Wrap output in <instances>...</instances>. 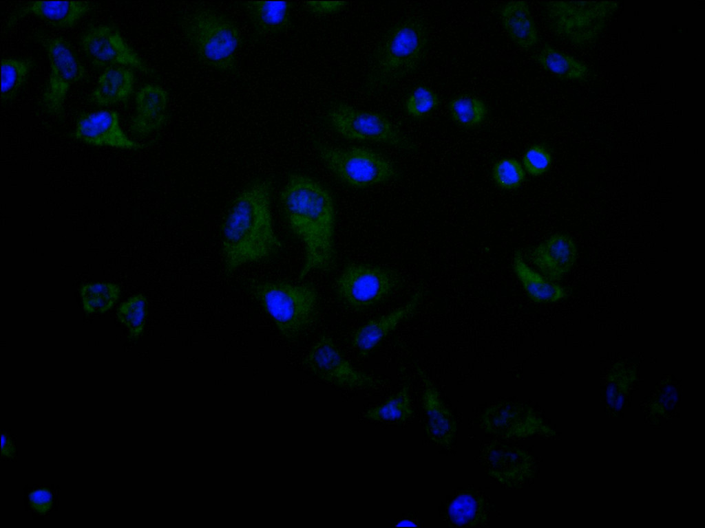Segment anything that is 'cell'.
<instances>
[{"mask_svg": "<svg viewBox=\"0 0 705 528\" xmlns=\"http://www.w3.org/2000/svg\"><path fill=\"white\" fill-rule=\"evenodd\" d=\"M428 45L425 23L409 18L385 32L374 50L364 82L368 94L381 92L414 72L422 62Z\"/></svg>", "mask_w": 705, "mask_h": 528, "instance_id": "3", "label": "cell"}, {"mask_svg": "<svg viewBox=\"0 0 705 528\" xmlns=\"http://www.w3.org/2000/svg\"><path fill=\"white\" fill-rule=\"evenodd\" d=\"M147 305L146 297L142 294H138L130 296L118 307L117 318L127 328L129 336L132 339L138 338L144 331Z\"/></svg>", "mask_w": 705, "mask_h": 528, "instance_id": "31", "label": "cell"}, {"mask_svg": "<svg viewBox=\"0 0 705 528\" xmlns=\"http://www.w3.org/2000/svg\"><path fill=\"white\" fill-rule=\"evenodd\" d=\"M448 108L453 120L467 127L480 125L487 114L485 103L475 96L463 95L455 97L450 101Z\"/></svg>", "mask_w": 705, "mask_h": 528, "instance_id": "30", "label": "cell"}, {"mask_svg": "<svg viewBox=\"0 0 705 528\" xmlns=\"http://www.w3.org/2000/svg\"><path fill=\"white\" fill-rule=\"evenodd\" d=\"M303 363L316 377L339 388L365 390L381 384L379 379L355 368L326 334L322 335L311 346Z\"/></svg>", "mask_w": 705, "mask_h": 528, "instance_id": "11", "label": "cell"}, {"mask_svg": "<svg viewBox=\"0 0 705 528\" xmlns=\"http://www.w3.org/2000/svg\"><path fill=\"white\" fill-rule=\"evenodd\" d=\"M348 4L346 1H306L305 7L315 15H327L339 12Z\"/></svg>", "mask_w": 705, "mask_h": 528, "instance_id": "38", "label": "cell"}, {"mask_svg": "<svg viewBox=\"0 0 705 528\" xmlns=\"http://www.w3.org/2000/svg\"><path fill=\"white\" fill-rule=\"evenodd\" d=\"M249 289L288 340L297 338L318 318L319 295L311 283L265 281L250 285Z\"/></svg>", "mask_w": 705, "mask_h": 528, "instance_id": "5", "label": "cell"}, {"mask_svg": "<svg viewBox=\"0 0 705 528\" xmlns=\"http://www.w3.org/2000/svg\"><path fill=\"white\" fill-rule=\"evenodd\" d=\"M512 268L531 300L537 303L556 302L567 297L565 289L532 269L520 251L514 254Z\"/></svg>", "mask_w": 705, "mask_h": 528, "instance_id": "24", "label": "cell"}, {"mask_svg": "<svg viewBox=\"0 0 705 528\" xmlns=\"http://www.w3.org/2000/svg\"><path fill=\"white\" fill-rule=\"evenodd\" d=\"M523 167L529 175L537 177L549 170L552 163L549 151L543 145L534 144L524 153Z\"/></svg>", "mask_w": 705, "mask_h": 528, "instance_id": "36", "label": "cell"}, {"mask_svg": "<svg viewBox=\"0 0 705 528\" xmlns=\"http://www.w3.org/2000/svg\"><path fill=\"white\" fill-rule=\"evenodd\" d=\"M417 525L412 520L407 518H404L399 520L394 525V527H417Z\"/></svg>", "mask_w": 705, "mask_h": 528, "instance_id": "40", "label": "cell"}, {"mask_svg": "<svg viewBox=\"0 0 705 528\" xmlns=\"http://www.w3.org/2000/svg\"><path fill=\"white\" fill-rule=\"evenodd\" d=\"M492 178L499 188L514 190L524 182L525 172L518 160L513 157H505L494 165Z\"/></svg>", "mask_w": 705, "mask_h": 528, "instance_id": "32", "label": "cell"}, {"mask_svg": "<svg viewBox=\"0 0 705 528\" xmlns=\"http://www.w3.org/2000/svg\"><path fill=\"white\" fill-rule=\"evenodd\" d=\"M17 456L15 437L9 431H1V458L13 460Z\"/></svg>", "mask_w": 705, "mask_h": 528, "instance_id": "39", "label": "cell"}, {"mask_svg": "<svg viewBox=\"0 0 705 528\" xmlns=\"http://www.w3.org/2000/svg\"><path fill=\"white\" fill-rule=\"evenodd\" d=\"M500 16L504 30L517 46L529 50L536 45L538 32L527 2L506 3L501 9Z\"/></svg>", "mask_w": 705, "mask_h": 528, "instance_id": "23", "label": "cell"}, {"mask_svg": "<svg viewBox=\"0 0 705 528\" xmlns=\"http://www.w3.org/2000/svg\"><path fill=\"white\" fill-rule=\"evenodd\" d=\"M635 368L624 362L616 363L611 369L607 378V397L618 403L627 394L635 379Z\"/></svg>", "mask_w": 705, "mask_h": 528, "instance_id": "33", "label": "cell"}, {"mask_svg": "<svg viewBox=\"0 0 705 528\" xmlns=\"http://www.w3.org/2000/svg\"><path fill=\"white\" fill-rule=\"evenodd\" d=\"M422 298L417 292L403 305L379 318L370 320L353 332L350 343L359 355H370L398 326L416 311Z\"/></svg>", "mask_w": 705, "mask_h": 528, "instance_id": "16", "label": "cell"}, {"mask_svg": "<svg viewBox=\"0 0 705 528\" xmlns=\"http://www.w3.org/2000/svg\"><path fill=\"white\" fill-rule=\"evenodd\" d=\"M92 8L87 1H30L12 15L7 25L11 27L21 17L32 14L54 28H70Z\"/></svg>", "mask_w": 705, "mask_h": 528, "instance_id": "20", "label": "cell"}, {"mask_svg": "<svg viewBox=\"0 0 705 528\" xmlns=\"http://www.w3.org/2000/svg\"><path fill=\"white\" fill-rule=\"evenodd\" d=\"M481 426L488 434L508 439L556 435L529 406L512 401L489 406L481 417Z\"/></svg>", "mask_w": 705, "mask_h": 528, "instance_id": "13", "label": "cell"}, {"mask_svg": "<svg viewBox=\"0 0 705 528\" xmlns=\"http://www.w3.org/2000/svg\"><path fill=\"white\" fill-rule=\"evenodd\" d=\"M677 396V389L673 384H667L661 387L646 407L647 417L654 421L667 417L675 407Z\"/></svg>", "mask_w": 705, "mask_h": 528, "instance_id": "35", "label": "cell"}, {"mask_svg": "<svg viewBox=\"0 0 705 528\" xmlns=\"http://www.w3.org/2000/svg\"><path fill=\"white\" fill-rule=\"evenodd\" d=\"M271 194V180L257 179L233 200L222 230L227 274L244 264L270 258L282 248L273 224Z\"/></svg>", "mask_w": 705, "mask_h": 528, "instance_id": "2", "label": "cell"}, {"mask_svg": "<svg viewBox=\"0 0 705 528\" xmlns=\"http://www.w3.org/2000/svg\"><path fill=\"white\" fill-rule=\"evenodd\" d=\"M54 504V494L48 486H36L28 494V505L36 514H48L52 510Z\"/></svg>", "mask_w": 705, "mask_h": 528, "instance_id": "37", "label": "cell"}, {"mask_svg": "<svg viewBox=\"0 0 705 528\" xmlns=\"http://www.w3.org/2000/svg\"><path fill=\"white\" fill-rule=\"evenodd\" d=\"M577 246L569 235L557 233L534 248L529 258L542 275L551 281L560 280L574 265Z\"/></svg>", "mask_w": 705, "mask_h": 528, "instance_id": "17", "label": "cell"}, {"mask_svg": "<svg viewBox=\"0 0 705 528\" xmlns=\"http://www.w3.org/2000/svg\"><path fill=\"white\" fill-rule=\"evenodd\" d=\"M134 83L135 76L130 67H107L99 76L96 85L90 94V101L100 107L124 102L131 95Z\"/></svg>", "mask_w": 705, "mask_h": 528, "instance_id": "22", "label": "cell"}, {"mask_svg": "<svg viewBox=\"0 0 705 528\" xmlns=\"http://www.w3.org/2000/svg\"><path fill=\"white\" fill-rule=\"evenodd\" d=\"M180 23L203 64L222 72H235L242 38L232 19L212 8L201 7L184 14Z\"/></svg>", "mask_w": 705, "mask_h": 528, "instance_id": "4", "label": "cell"}, {"mask_svg": "<svg viewBox=\"0 0 705 528\" xmlns=\"http://www.w3.org/2000/svg\"><path fill=\"white\" fill-rule=\"evenodd\" d=\"M34 66L32 58H5L1 60V102L12 100Z\"/></svg>", "mask_w": 705, "mask_h": 528, "instance_id": "29", "label": "cell"}, {"mask_svg": "<svg viewBox=\"0 0 705 528\" xmlns=\"http://www.w3.org/2000/svg\"><path fill=\"white\" fill-rule=\"evenodd\" d=\"M280 199L290 230L304 247L299 278L313 272L331 270L336 261L335 209L329 191L307 175L293 173L283 186Z\"/></svg>", "mask_w": 705, "mask_h": 528, "instance_id": "1", "label": "cell"}, {"mask_svg": "<svg viewBox=\"0 0 705 528\" xmlns=\"http://www.w3.org/2000/svg\"><path fill=\"white\" fill-rule=\"evenodd\" d=\"M448 516L452 523L461 527H478L488 522L487 505L485 500L473 492H463L450 503Z\"/></svg>", "mask_w": 705, "mask_h": 528, "instance_id": "27", "label": "cell"}, {"mask_svg": "<svg viewBox=\"0 0 705 528\" xmlns=\"http://www.w3.org/2000/svg\"><path fill=\"white\" fill-rule=\"evenodd\" d=\"M81 47L91 64L96 68L125 66L142 73L155 75V72L127 43L119 30L109 24L94 25L80 38Z\"/></svg>", "mask_w": 705, "mask_h": 528, "instance_id": "12", "label": "cell"}, {"mask_svg": "<svg viewBox=\"0 0 705 528\" xmlns=\"http://www.w3.org/2000/svg\"><path fill=\"white\" fill-rule=\"evenodd\" d=\"M168 94L161 87L146 85L135 96V113L130 129L136 136L143 138L160 129L167 121Z\"/></svg>", "mask_w": 705, "mask_h": 528, "instance_id": "19", "label": "cell"}, {"mask_svg": "<svg viewBox=\"0 0 705 528\" xmlns=\"http://www.w3.org/2000/svg\"><path fill=\"white\" fill-rule=\"evenodd\" d=\"M536 60L544 69L562 80H583L589 74L584 63L549 45L540 49Z\"/></svg>", "mask_w": 705, "mask_h": 528, "instance_id": "25", "label": "cell"}, {"mask_svg": "<svg viewBox=\"0 0 705 528\" xmlns=\"http://www.w3.org/2000/svg\"><path fill=\"white\" fill-rule=\"evenodd\" d=\"M413 412L410 388L406 384L382 403L368 408L363 417L372 422L398 424L408 421Z\"/></svg>", "mask_w": 705, "mask_h": 528, "instance_id": "26", "label": "cell"}, {"mask_svg": "<svg viewBox=\"0 0 705 528\" xmlns=\"http://www.w3.org/2000/svg\"><path fill=\"white\" fill-rule=\"evenodd\" d=\"M326 120L340 136L352 141L381 143L401 149H410L412 143L385 116L359 109L344 102L328 107Z\"/></svg>", "mask_w": 705, "mask_h": 528, "instance_id": "9", "label": "cell"}, {"mask_svg": "<svg viewBox=\"0 0 705 528\" xmlns=\"http://www.w3.org/2000/svg\"><path fill=\"white\" fill-rule=\"evenodd\" d=\"M120 293V287L114 283L84 284L80 289L83 309L86 314H103L114 305Z\"/></svg>", "mask_w": 705, "mask_h": 528, "instance_id": "28", "label": "cell"}, {"mask_svg": "<svg viewBox=\"0 0 705 528\" xmlns=\"http://www.w3.org/2000/svg\"><path fill=\"white\" fill-rule=\"evenodd\" d=\"M480 459L487 475L509 487H520L536 473V464L531 454L497 441L483 446Z\"/></svg>", "mask_w": 705, "mask_h": 528, "instance_id": "14", "label": "cell"}, {"mask_svg": "<svg viewBox=\"0 0 705 528\" xmlns=\"http://www.w3.org/2000/svg\"><path fill=\"white\" fill-rule=\"evenodd\" d=\"M417 371L424 384L422 404L428 437L435 443L448 449L456 439V420L428 376L419 367H417Z\"/></svg>", "mask_w": 705, "mask_h": 528, "instance_id": "18", "label": "cell"}, {"mask_svg": "<svg viewBox=\"0 0 705 528\" xmlns=\"http://www.w3.org/2000/svg\"><path fill=\"white\" fill-rule=\"evenodd\" d=\"M399 282V275L391 269L351 263L337 277L335 291L347 307L361 311L383 301L396 290Z\"/></svg>", "mask_w": 705, "mask_h": 528, "instance_id": "8", "label": "cell"}, {"mask_svg": "<svg viewBox=\"0 0 705 528\" xmlns=\"http://www.w3.org/2000/svg\"><path fill=\"white\" fill-rule=\"evenodd\" d=\"M316 149L326 167L352 188H365L384 184L397 175L390 160L366 147L339 148L319 144Z\"/></svg>", "mask_w": 705, "mask_h": 528, "instance_id": "6", "label": "cell"}, {"mask_svg": "<svg viewBox=\"0 0 705 528\" xmlns=\"http://www.w3.org/2000/svg\"><path fill=\"white\" fill-rule=\"evenodd\" d=\"M439 103V98L434 91L425 86H419L407 98L405 109L409 116L419 118L435 109Z\"/></svg>", "mask_w": 705, "mask_h": 528, "instance_id": "34", "label": "cell"}, {"mask_svg": "<svg viewBox=\"0 0 705 528\" xmlns=\"http://www.w3.org/2000/svg\"><path fill=\"white\" fill-rule=\"evenodd\" d=\"M620 2L552 1L545 3V12L552 30L571 43L584 46L604 30Z\"/></svg>", "mask_w": 705, "mask_h": 528, "instance_id": "7", "label": "cell"}, {"mask_svg": "<svg viewBox=\"0 0 705 528\" xmlns=\"http://www.w3.org/2000/svg\"><path fill=\"white\" fill-rule=\"evenodd\" d=\"M242 6L257 35L281 34L291 25V2L250 1L242 2Z\"/></svg>", "mask_w": 705, "mask_h": 528, "instance_id": "21", "label": "cell"}, {"mask_svg": "<svg viewBox=\"0 0 705 528\" xmlns=\"http://www.w3.org/2000/svg\"><path fill=\"white\" fill-rule=\"evenodd\" d=\"M42 45L50 62V72L42 96L46 113L61 118L70 88L83 80L86 69L71 43L60 36H43Z\"/></svg>", "mask_w": 705, "mask_h": 528, "instance_id": "10", "label": "cell"}, {"mask_svg": "<svg viewBox=\"0 0 705 528\" xmlns=\"http://www.w3.org/2000/svg\"><path fill=\"white\" fill-rule=\"evenodd\" d=\"M72 136L95 146L134 150L145 146L128 138L120 127L118 113L112 110L82 113L77 120Z\"/></svg>", "mask_w": 705, "mask_h": 528, "instance_id": "15", "label": "cell"}]
</instances>
